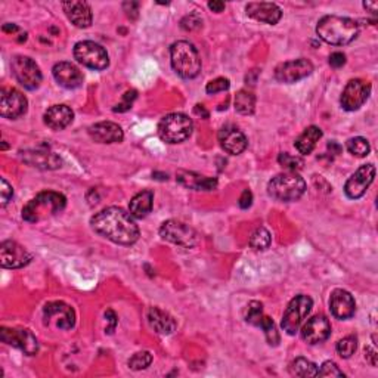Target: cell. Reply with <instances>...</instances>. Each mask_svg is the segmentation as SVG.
<instances>
[{"label": "cell", "instance_id": "cell-21", "mask_svg": "<svg viewBox=\"0 0 378 378\" xmlns=\"http://www.w3.org/2000/svg\"><path fill=\"white\" fill-rule=\"evenodd\" d=\"M330 309L337 319H350L356 312V303L349 291L337 288L331 292Z\"/></svg>", "mask_w": 378, "mask_h": 378}, {"label": "cell", "instance_id": "cell-1", "mask_svg": "<svg viewBox=\"0 0 378 378\" xmlns=\"http://www.w3.org/2000/svg\"><path fill=\"white\" fill-rule=\"evenodd\" d=\"M93 230L115 244L132 246L139 239V226L130 213L120 207H107L90 219Z\"/></svg>", "mask_w": 378, "mask_h": 378}, {"label": "cell", "instance_id": "cell-2", "mask_svg": "<svg viewBox=\"0 0 378 378\" xmlns=\"http://www.w3.org/2000/svg\"><path fill=\"white\" fill-rule=\"evenodd\" d=\"M317 34L325 43L344 46L359 36V24L348 17L325 15L318 21Z\"/></svg>", "mask_w": 378, "mask_h": 378}, {"label": "cell", "instance_id": "cell-14", "mask_svg": "<svg viewBox=\"0 0 378 378\" xmlns=\"http://www.w3.org/2000/svg\"><path fill=\"white\" fill-rule=\"evenodd\" d=\"M43 318L46 325L54 324L59 330H71L76 324L74 309L64 301H50L43 309Z\"/></svg>", "mask_w": 378, "mask_h": 378}, {"label": "cell", "instance_id": "cell-33", "mask_svg": "<svg viewBox=\"0 0 378 378\" xmlns=\"http://www.w3.org/2000/svg\"><path fill=\"white\" fill-rule=\"evenodd\" d=\"M272 237L266 228H257L250 238V247L256 251H265L270 247Z\"/></svg>", "mask_w": 378, "mask_h": 378}, {"label": "cell", "instance_id": "cell-7", "mask_svg": "<svg viewBox=\"0 0 378 378\" xmlns=\"http://www.w3.org/2000/svg\"><path fill=\"white\" fill-rule=\"evenodd\" d=\"M312 308H313V300L309 296H306V294H299V296L294 297L288 303L286 312H284L282 322H281L282 330L288 335L296 334L300 330L304 319L308 318Z\"/></svg>", "mask_w": 378, "mask_h": 378}, {"label": "cell", "instance_id": "cell-38", "mask_svg": "<svg viewBox=\"0 0 378 378\" xmlns=\"http://www.w3.org/2000/svg\"><path fill=\"white\" fill-rule=\"evenodd\" d=\"M263 304L260 301H250L246 310V321L255 327H259L260 321L263 319Z\"/></svg>", "mask_w": 378, "mask_h": 378}, {"label": "cell", "instance_id": "cell-27", "mask_svg": "<svg viewBox=\"0 0 378 378\" xmlns=\"http://www.w3.org/2000/svg\"><path fill=\"white\" fill-rule=\"evenodd\" d=\"M176 181L188 189H194V191H213L217 188V181L215 177L201 176L194 172L181 170L176 175Z\"/></svg>", "mask_w": 378, "mask_h": 378}, {"label": "cell", "instance_id": "cell-48", "mask_svg": "<svg viewBox=\"0 0 378 378\" xmlns=\"http://www.w3.org/2000/svg\"><path fill=\"white\" fill-rule=\"evenodd\" d=\"M365 359L368 361L372 366H377L378 355H377V350H375V349H372L371 346H366V348H365Z\"/></svg>", "mask_w": 378, "mask_h": 378}, {"label": "cell", "instance_id": "cell-20", "mask_svg": "<svg viewBox=\"0 0 378 378\" xmlns=\"http://www.w3.org/2000/svg\"><path fill=\"white\" fill-rule=\"evenodd\" d=\"M217 139L220 146H222V150L230 155L243 154L248 146L246 135L238 128H235V126H225V128L220 129Z\"/></svg>", "mask_w": 378, "mask_h": 378}, {"label": "cell", "instance_id": "cell-36", "mask_svg": "<svg viewBox=\"0 0 378 378\" xmlns=\"http://www.w3.org/2000/svg\"><path fill=\"white\" fill-rule=\"evenodd\" d=\"M278 163L281 167H284V169L288 170V172H294L297 173L299 170L303 169V160L300 159V157H296V155H291L288 152H281L278 155Z\"/></svg>", "mask_w": 378, "mask_h": 378}, {"label": "cell", "instance_id": "cell-17", "mask_svg": "<svg viewBox=\"0 0 378 378\" xmlns=\"http://www.w3.org/2000/svg\"><path fill=\"white\" fill-rule=\"evenodd\" d=\"M375 167L374 164H364L356 170L344 185V192L352 199H358L364 197L366 189L374 182Z\"/></svg>", "mask_w": 378, "mask_h": 378}, {"label": "cell", "instance_id": "cell-3", "mask_svg": "<svg viewBox=\"0 0 378 378\" xmlns=\"http://www.w3.org/2000/svg\"><path fill=\"white\" fill-rule=\"evenodd\" d=\"M67 206V198L55 191H43L24 206L23 219L30 223L41 222L50 216L61 213Z\"/></svg>", "mask_w": 378, "mask_h": 378}, {"label": "cell", "instance_id": "cell-44", "mask_svg": "<svg viewBox=\"0 0 378 378\" xmlns=\"http://www.w3.org/2000/svg\"><path fill=\"white\" fill-rule=\"evenodd\" d=\"M14 195V189L8 183L5 177L0 179V197H2V206H6L9 203V199Z\"/></svg>", "mask_w": 378, "mask_h": 378}, {"label": "cell", "instance_id": "cell-16", "mask_svg": "<svg viewBox=\"0 0 378 378\" xmlns=\"http://www.w3.org/2000/svg\"><path fill=\"white\" fill-rule=\"evenodd\" d=\"M33 260V255L19 246L17 241H3L0 244V265L5 269H19L27 266Z\"/></svg>", "mask_w": 378, "mask_h": 378}, {"label": "cell", "instance_id": "cell-40", "mask_svg": "<svg viewBox=\"0 0 378 378\" xmlns=\"http://www.w3.org/2000/svg\"><path fill=\"white\" fill-rule=\"evenodd\" d=\"M230 88V81L225 77H217L212 81H208L207 83V86H206V92L208 94H216L219 92H225Z\"/></svg>", "mask_w": 378, "mask_h": 378}, {"label": "cell", "instance_id": "cell-52", "mask_svg": "<svg viewBox=\"0 0 378 378\" xmlns=\"http://www.w3.org/2000/svg\"><path fill=\"white\" fill-rule=\"evenodd\" d=\"M364 8H365L366 10H370V12L375 14L377 10H378V3H377V2H365V3H364Z\"/></svg>", "mask_w": 378, "mask_h": 378}, {"label": "cell", "instance_id": "cell-51", "mask_svg": "<svg viewBox=\"0 0 378 378\" xmlns=\"http://www.w3.org/2000/svg\"><path fill=\"white\" fill-rule=\"evenodd\" d=\"M328 150L331 151V154H335V155H337V154H340L341 152V146L337 143V142H330L328 143Z\"/></svg>", "mask_w": 378, "mask_h": 378}, {"label": "cell", "instance_id": "cell-10", "mask_svg": "<svg viewBox=\"0 0 378 378\" xmlns=\"http://www.w3.org/2000/svg\"><path fill=\"white\" fill-rule=\"evenodd\" d=\"M12 72L21 86L28 90H36L41 85V71L30 57L18 55L12 59Z\"/></svg>", "mask_w": 378, "mask_h": 378}, {"label": "cell", "instance_id": "cell-25", "mask_svg": "<svg viewBox=\"0 0 378 378\" xmlns=\"http://www.w3.org/2000/svg\"><path fill=\"white\" fill-rule=\"evenodd\" d=\"M62 8H64V12L67 18L71 21L72 24L79 28H88L92 26L93 15H92V9L89 3L86 2H64L62 3Z\"/></svg>", "mask_w": 378, "mask_h": 378}, {"label": "cell", "instance_id": "cell-9", "mask_svg": "<svg viewBox=\"0 0 378 378\" xmlns=\"http://www.w3.org/2000/svg\"><path fill=\"white\" fill-rule=\"evenodd\" d=\"M160 237L164 241L182 248H192L198 244L197 230L181 220H167L160 228Z\"/></svg>", "mask_w": 378, "mask_h": 378}, {"label": "cell", "instance_id": "cell-8", "mask_svg": "<svg viewBox=\"0 0 378 378\" xmlns=\"http://www.w3.org/2000/svg\"><path fill=\"white\" fill-rule=\"evenodd\" d=\"M74 58L77 59L79 64L97 71H102L110 66L107 50L92 40H83L76 43Z\"/></svg>", "mask_w": 378, "mask_h": 378}, {"label": "cell", "instance_id": "cell-42", "mask_svg": "<svg viewBox=\"0 0 378 378\" xmlns=\"http://www.w3.org/2000/svg\"><path fill=\"white\" fill-rule=\"evenodd\" d=\"M136 97H138V92L136 90H128L124 94H123V101L117 105V107L114 108L115 112H124L132 108L133 105V101L136 99Z\"/></svg>", "mask_w": 378, "mask_h": 378}, {"label": "cell", "instance_id": "cell-19", "mask_svg": "<svg viewBox=\"0 0 378 378\" xmlns=\"http://www.w3.org/2000/svg\"><path fill=\"white\" fill-rule=\"evenodd\" d=\"M21 160L40 170H57L62 166L61 157L49 150H26L19 152Z\"/></svg>", "mask_w": 378, "mask_h": 378}, {"label": "cell", "instance_id": "cell-24", "mask_svg": "<svg viewBox=\"0 0 378 378\" xmlns=\"http://www.w3.org/2000/svg\"><path fill=\"white\" fill-rule=\"evenodd\" d=\"M54 77L58 85L66 89H77L83 85L81 71L71 62H58L54 66Z\"/></svg>", "mask_w": 378, "mask_h": 378}, {"label": "cell", "instance_id": "cell-5", "mask_svg": "<svg viewBox=\"0 0 378 378\" xmlns=\"http://www.w3.org/2000/svg\"><path fill=\"white\" fill-rule=\"evenodd\" d=\"M304 191H306V182L300 175L294 172L277 175L268 183V194L277 201H297Z\"/></svg>", "mask_w": 378, "mask_h": 378}, {"label": "cell", "instance_id": "cell-18", "mask_svg": "<svg viewBox=\"0 0 378 378\" xmlns=\"http://www.w3.org/2000/svg\"><path fill=\"white\" fill-rule=\"evenodd\" d=\"M331 335V324L325 315H315L301 327V339L309 344H319Z\"/></svg>", "mask_w": 378, "mask_h": 378}, {"label": "cell", "instance_id": "cell-12", "mask_svg": "<svg viewBox=\"0 0 378 378\" xmlns=\"http://www.w3.org/2000/svg\"><path fill=\"white\" fill-rule=\"evenodd\" d=\"M370 94H371L370 83L364 81L361 79H355L346 85L341 93L340 103L346 111H356L359 110L366 101H368Z\"/></svg>", "mask_w": 378, "mask_h": 378}, {"label": "cell", "instance_id": "cell-45", "mask_svg": "<svg viewBox=\"0 0 378 378\" xmlns=\"http://www.w3.org/2000/svg\"><path fill=\"white\" fill-rule=\"evenodd\" d=\"M105 319H107L108 325H107V328H105V332L107 334H112L115 327H117V324H119V319H117V315H115L114 310L108 309L107 312H105Z\"/></svg>", "mask_w": 378, "mask_h": 378}, {"label": "cell", "instance_id": "cell-4", "mask_svg": "<svg viewBox=\"0 0 378 378\" xmlns=\"http://www.w3.org/2000/svg\"><path fill=\"white\" fill-rule=\"evenodd\" d=\"M172 67L182 79H195L201 71V58L197 48L189 41L179 40L170 48Z\"/></svg>", "mask_w": 378, "mask_h": 378}, {"label": "cell", "instance_id": "cell-29", "mask_svg": "<svg viewBox=\"0 0 378 378\" xmlns=\"http://www.w3.org/2000/svg\"><path fill=\"white\" fill-rule=\"evenodd\" d=\"M154 204V194L150 189H145L136 194L129 204V212L135 219H143L151 213Z\"/></svg>", "mask_w": 378, "mask_h": 378}, {"label": "cell", "instance_id": "cell-34", "mask_svg": "<svg viewBox=\"0 0 378 378\" xmlns=\"http://www.w3.org/2000/svg\"><path fill=\"white\" fill-rule=\"evenodd\" d=\"M346 146H348V151L352 155L359 157V159H364V157L368 155L370 151H371L370 142L366 141L365 138H361V136H356V138H350L348 141V143H346Z\"/></svg>", "mask_w": 378, "mask_h": 378}, {"label": "cell", "instance_id": "cell-11", "mask_svg": "<svg viewBox=\"0 0 378 378\" xmlns=\"http://www.w3.org/2000/svg\"><path fill=\"white\" fill-rule=\"evenodd\" d=\"M0 340L14 346V348L24 352L27 356H34L39 352V341L36 335L27 328H6L0 330Z\"/></svg>", "mask_w": 378, "mask_h": 378}, {"label": "cell", "instance_id": "cell-13", "mask_svg": "<svg viewBox=\"0 0 378 378\" xmlns=\"http://www.w3.org/2000/svg\"><path fill=\"white\" fill-rule=\"evenodd\" d=\"M28 101L19 90L9 88L0 92V115L3 119L17 120L27 112Z\"/></svg>", "mask_w": 378, "mask_h": 378}, {"label": "cell", "instance_id": "cell-15", "mask_svg": "<svg viewBox=\"0 0 378 378\" xmlns=\"http://www.w3.org/2000/svg\"><path fill=\"white\" fill-rule=\"evenodd\" d=\"M313 64L306 58H299L282 62L275 68V79L281 83H296L312 74Z\"/></svg>", "mask_w": 378, "mask_h": 378}, {"label": "cell", "instance_id": "cell-47", "mask_svg": "<svg viewBox=\"0 0 378 378\" xmlns=\"http://www.w3.org/2000/svg\"><path fill=\"white\" fill-rule=\"evenodd\" d=\"M238 204L241 208H244V210L251 207V204H253V194H251L250 189H244L243 194H241V197H239Z\"/></svg>", "mask_w": 378, "mask_h": 378}, {"label": "cell", "instance_id": "cell-30", "mask_svg": "<svg viewBox=\"0 0 378 378\" xmlns=\"http://www.w3.org/2000/svg\"><path fill=\"white\" fill-rule=\"evenodd\" d=\"M321 138H322V130L317 128V126H309V128L299 136L294 146H296V150L300 154L309 155L315 150V146H317Z\"/></svg>", "mask_w": 378, "mask_h": 378}, {"label": "cell", "instance_id": "cell-39", "mask_svg": "<svg viewBox=\"0 0 378 378\" xmlns=\"http://www.w3.org/2000/svg\"><path fill=\"white\" fill-rule=\"evenodd\" d=\"M151 364H152V355L148 350L135 353L129 359V366L135 371H141V370L148 368Z\"/></svg>", "mask_w": 378, "mask_h": 378}, {"label": "cell", "instance_id": "cell-26", "mask_svg": "<svg viewBox=\"0 0 378 378\" xmlns=\"http://www.w3.org/2000/svg\"><path fill=\"white\" fill-rule=\"evenodd\" d=\"M43 119L45 124L52 130H62L71 124L74 112L67 105H54L45 112Z\"/></svg>", "mask_w": 378, "mask_h": 378}, {"label": "cell", "instance_id": "cell-22", "mask_svg": "<svg viewBox=\"0 0 378 378\" xmlns=\"http://www.w3.org/2000/svg\"><path fill=\"white\" fill-rule=\"evenodd\" d=\"M89 136L98 143H119L124 139L123 129L112 121H101L90 126Z\"/></svg>", "mask_w": 378, "mask_h": 378}, {"label": "cell", "instance_id": "cell-37", "mask_svg": "<svg viewBox=\"0 0 378 378\" xmlns=\"http://www.w3.org/2000/svg\"><path fill=\"white\" fill-rule=\"evenodd\" d=\"M259 327L265 331L266 340H268V343H269L270 346H278V344H279V340H281L279 332H278V330H277V327H275L274 321H272L269 317H266V315H265L263 319L260 321Z\"/></svg>", "mask_w": 378, "mask_h": 378}, {"label": "cell", "instance_id": "cell-50", "mask_svg": "<svg viewBox=\"0 0 378 378\" xmlns=\"http://www.w3.org/2000/svg\"><path fill=\"white\" fill-rule=\"evenodd\" d=\"M194 111H195V114H197V115H201L203 119H208V111L206 110L204 105H199V103H198V105H195Z\"/></svg>", "mask_w": 378, "mask_h": 378}, {"label": "cell", "instance_id": "cell-32", "mask_svg": "<svg viewBox=\"0 0 378 378\" xmlns=\"http://www.w3.org/2000/svg\"><path fill=\"white\" fill-rule=\"evenodd\" d=\"M234 105H235V110L239 114L250 115V114H253L256 110V97L251 92L243 89L237 93Z\"/></svg>", "mask_w": 378, "mask_h": 378}, {"label": "cell", "instance_id": "cell-49", "mask_svg": "<svg viewBox=\"0 0 378 378\" xmlns=\"http://www.w3.org/2000/svg\"><path fill=\"white\" fill-rule=\"evenodd\" d=\"M208 8L213 10V12H223L225 9V3L223 2H219V0H213V2L208 3Z\"/></svg>", "mask_w": 378, "mask_h": 378}, {"label": "cell", "instance_id": "cell-41", "mask_svg": "<svg viewBox=\"0 0 378 378\" xmlns=\"http://www.w3.org/2000/svg\"><path fill=\"white\" fill-rule=\"evenodd\" d=\"M319 377H344V372L339 368V365L332 361H325L318 370Z\"/></svg>", "mask_w": 378, "mask_h": 378}, {"label": "cell", "instance_id": "cell-28", "mask_svg": "<svg viewBox=\"0 0 378 378\" xmlns=\"http://www.w3.org/2000/svg\"><path fill=\"white\" fill-rule=\"evenodd\" d=\"M148 322L151 328L161 335H169L176 330V321L170 313H167L159 308H151L148 310Z\"/></svg>", "mask_w": 378, "mask_h": 378}, {"label": "cell", "instance_id": "cell-53", "mask_svg": "<svg viewBox=\"0 0 378 378\" xmlns=\"http://www.w3.org/2000/svg\"><path fill=\"white\" fill-rule=\"evenodd\" d=\"M3 31H6V33H15V31H18V26H15V24H12V26L5 24L3 26Z\"/></svg>", "mask_w": 378, "mask_h": 378}, {"label": "cell", "instance_id": "cell-23", "mask_svg": "<svg viewBox=\"0 0 378 378\" xmlns=\"http://www.w3.org/2000/svg\"><path fill=\"white\" fill-rule=\"evenodd\" d=\"M246 12L250 18H253L259 23H265L275 26L282 18V10L278 5L269 2H253L246 6Z\"/></svg>", "mask_w": 378, "mask_h": 378}, {"label": "cell", "instance_id": "cell-6", "mask_svg": "<svg viewBox=\"0 0 378 378\" xmlns=\"http://www.w3.org/2000/svg\"><path fill=\"white\" fill-rule=\"evenodd\" d=\"M194 130L192 120L182 112H173L166 115L159 123V136L166 143H182L191 138Z\"/></svg>", "mask_w": 378, "mask_h": 378}, {"label": "cell", "instance_id": "cell-35", "mask_svg": "<svg viewBox=\"0 0 378 378\" xmlns=\"http://www.w3.org/2000/svg\"><path fill=\"white\" fill-rule=\"evenodd\" d=\"M335 349H337V353L343 359H349L350 356L356 352V349H358V339H356L355 335H348V337L341 339L337 343Z\"/></svg>", "mask_w": 378, "mask_h": 378}, {"label": "cell", "instance_id": "cell-46", "mask_svg": "<svg viewBox=\"0 0 378 378\" xmlns=\"http://www.w3.org/2000/svg\"><path fill=\"white\" fill-rule=\"evenodd\" d=\"M346 64V55L343 52H334L330 55V66L332 68H341Z\"/></svg>", "mask_w": 378, "mask_h": 378}, {"label": "cell", "instance_id": "cell-31", "mask_svg": "<svg viewBox=\"0 0 378 378\" xmlns=\"http://www.w3.org/2000/svg\"><path fill=\"white\" fill-rule=\"evenodd\" d=\"M290 374L300 378H310L318 375V366L306 358H297L290 364Z\"/></svg>", "mask_w": 378, "mask_h": 378}, {"label": "cell", "instance_id": "cell-43", "mask_svg": "<svg viewBox=\"0 0 378 378\" xmlns=\"http://www.w3.org/2000/svg\"><path fill=\"white\" fill-rule=\"evenodd\" d=\"M201 18H199L197 14H189L182 19V28L186 31H192L201 27Z\"/></svg>", "mask_w": 378, "mask_h": 378}]
</instances>
